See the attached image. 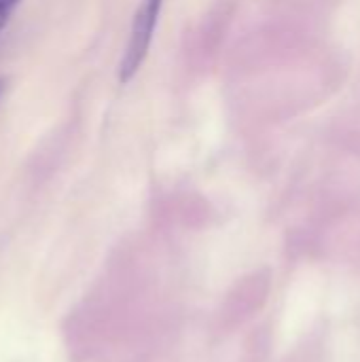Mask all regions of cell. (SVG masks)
<instances>
[{
    "instance_id": "cell-1",
    "label": "cell",
    "mask_w": 360,
    "mask_h": 362,
    "mask_svg": "<svg viewBox=\"0 0 360 362\" xmlns=\"http://www.w3.org/2000/svg\"><path fill=\"white\" fill-rule=\"evenodd\" d=\"M161 6H163V0H142L140 8L136 11L129 42H127L125 55H123L121 66H119V81L121 83L132 81V76L140 70V66L149 53Z\"/></svg>"
},
{
    "instance_id": "cell-3",
    "label": "cell",
    "mask_w": 360,
    "mask_h": 362,
    "mask_svg": "<svg viewBox=\"0 0 360 362\" xmlns=\"http://www.w3.org/2000/svg\"><path fill=\"white\" fill-rule=\"evenodd\" d=\"M17 2H19V0H0V6L6 8V11H13V8L17 6Z\"/></svg>"
},
{
    "instance_id": "cell-2",
    "label": "cell",
    "mask_w": 360,
    "mask_h": 362,
    "mask_svg": "<svg viewBox=\"0 0 360 362\" xmlns=\"http://www.w3.org/2000/svg\"><path fill=\"white\" fill-rule=\"evenodd\" d=\"M8 15H11V11H6V8L0 6V32H2V28L6 25V21H8Z\"/></svg>"
},
{
    "instance_id": "cell-4",
    "label": "cell",
    "mask_w": 360,
    "mask_h": 362,
    "mask_svg": "<svg viewBox=\"0 0 360 362\" xmlns=\"http://www.w3.org/2000/svg\"><path fill=\"white\" fill-rule=\"evenodd\" d=\"M2 89H4V81L0 78V95H2Z\"/></svg>"
}]
</instances>
